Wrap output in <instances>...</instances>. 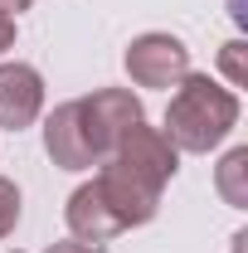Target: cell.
<instances>
[{
    "instance_id": "obj_1",
    "label": "cell",
    "mask_w": 248,
    "mask_h": 253,
    "mask_svg": "<svg viewBox=\"0 0 248 253\" xmlns=\"http://www.w3.org/2000/svg\"><path fill=\"white\" fill-rule=\"evenodd\" d=\"M244 117V102L239 93L229 88V83H219L209 73H195L190 68L185 78L170 88V102H165V136H170V146L180 151V156H209L219 151L229 136H234V126Z\"/></svg>"
},
{
    "instance_id": "obj_2",
    "label": "cell",
    "mask_w": 248,
    "mask_h": 253,
    "mask_svg": "<svg viewBox=\"0 0 248 253\" xmlns=\"http://www.w3.org/2000/svg\"><path fill=\"white\" fill-rule=\"evenodd\" d=\"M122 68L136 88H175L190 73V44L170 30H146L126 44Z\"/></svg>"
},
{
    "instance_id": "obj_3",
    "label": "cell",
    "mask_w": 248,
    "mask_h": 253,
    "mask_svg": "<svg viewBox=\"0 0 248 253\" xmlns=\"http://www.w3.org/2000/svg\"><path fill=\"white\" fill-rule=\"evenodd\" d=\"M78 112H83V131H88V141H93L97 161H107L112 146L146 117L141 97L131 93V88H93L88 97H78Z\"/></svg>"
},
{
    "instance_id": "obj_4",
    "label": "cell",
    "mask_w": 248,
    "mask_h": 253,
    "mask_svg": "<svg viewBox=\"0 0 248 253\" xmlns=\"http://www.w3.org/2000/svg\"><path fill=\"white\" fill-rule=\"evenodd\" d=\"M107 161L126 166L131 175H141V180L156 185V190H165L170 180H175V170H180V151L170 146V136H165L161 126H146V117L112 146V156H107Z\"/></svg>"
},
{
    "instance_id": "obj_5",
    "label": "cell",
    "mask_w": 248,
    "mask_h": 253,
    "mask_svg": "<svg viewBox=\"0 0 248 253\" xmlns=\"http://www.w3.org/2000/svg\"><path fill=\"white\" fill-rule=\"evenodd\" d=\"M93 185L102 190L107 210L122 219V229H141V224H151L156 214H161V190L146 185L141 175H131L126 166H117V161H97Z\"/></svg>"
},
{
    "instance_id": "obj_6",
    "label": "cell",
    "mask_w": 248,
    "mask_h": 253,
    "mask_svg": "<svg viewBox=\"0 0 248 253\" xmlns=\"http://www.w3.org/2000/svg\"><path fill=\"white\" fill-rule=\"evenodd\" d=\"M44 117V73L25 59L0 63V126L25 131Z\"/></svg>"
},
{
    "instance_id": "obj_7",
    "label": "cell",
    "mask_w": 248,
    "mask_h": 253,
    "mask_svg": "<svg viewBox=\"0 0 248 253\" xmlns=\"http://www.w3.org/2000/svg\"><path fill=\"white\" fill-rule=\"evenodd\" d=\"M44 156L54 161L59 170H93L97 151L83 131V112H78V97L59 102L49 117H44Z\"/></svg>"
},
{
    "instance_id": "obj_8",
    "label": "cell",
    "mask_w": 248,
    "mask_h": 253,
    "mask_svg": "<svg viewBox=\"0 0 248 253\" xmlns=\"http://www.w3.org/2000/svg\"><path fill=\"white\" fill-rule=\"evenodd\" d=\"M63 224H68V239H78V244H88V249H97V253H102V244H112L117 234H126L122 219L107 210V200H102V190H97L93 180H83V185L68 195Z\"/></svg>"
},
{
    "instance_id": "obj_9",
    "label": "cell",
    "mask_w": 248,
    "mask_h": 253,
    "mask_svg": "<svg viewBox=\"0 0 248 253\" xmlns=\"http://www.w3.org/2000/svg\"><path fill=\"white\" fill-rule=\"evenodd\" d=\"M214 190L229 210H248V146H234L214 170Z\"/></svg>"
},
{
    "instance_id": "obj_10",
    "label": "cell",
    "mask_w": 248,
    "mask_h": 253,
    "mask_svg": "<svg viewBox=\"0 0 248 253\" xmlns=\"http://www.w3.org/2000/svg\"><path fill=\"white\" fill-rule=\"evenodd\" d=\"M20 214H25V195H20V185H15L10 175H0V244L15 234Z\"/></svg>"
},
{
    "instance_id": "obj_11",
    "label": "cell",
    "mask_w": 248,
    "mask_h": 253,
    "mask_svg": "<svg viewBox=\"0 0 248 253\" xmlns=\"http://www.w3.org/2000/svg\"><path fill=\"white\" fill-rule=\"evenodd\" d=\"M244 39H229L224 49H219V68H224V78H229V88H244L248 83V68H244Z\"/></svg>"
},
{
    "instance_id": "obj_12",
    "label": "cell",
    "mask_w": 248,
    "mask_h": 253,
    "mask_svg": "<svg viewBox=\"0 0 248 253\" xmlns=\"http://www.w3.org/2000/svg\"><path fill=\"white\" fill-rule=\"evenodd\" d=\"M10 49H15V20H10V15H0V59H5Z\"/></svg>"
},
{
    "instance_id": "obj_13",
    "label": "cell",
    "mask_w": 248,
    "mask_h": 253,
    "mask_svg": "<svg viewBox=\"0 0 248 253\" xmlns=\"http://www.w3.org/2000/svg\"><path fill=\"white\" fill-rule=\"evenodd\" d=\"M44 253H97V249H88V244H78V239H63V244H49Z\"/></svg>"
},
{
    "instance_id": "obj_14",
    "label": "cell",
    "mask_w": 248,
    "mask_h": 253,
    "mask_svg": "<svg viewBox=\"0 0 248 253\" xmlns=\"http://www.w3.org/2000/svg\"><path fill=\"white\" fill-rule=\"evenodd\" d=\"M34 0H0V15H10V20H20L25 10H30Z\"/></svg>"
},
{
    "instance_id": "obj_15",
    "label": "cell",
    "mask_w": 248,
    "mask_h": 253,
    "mask_svg": "<svg viewBox=\"0 0 248 253\" xmlns=\"http://www.w3.org/2000/svg\"><path fill=\"white\" fill-rule=\"evenodd\" d=\"M15 253H20V249H15Z\"/></svg>"
}]
</instances>
